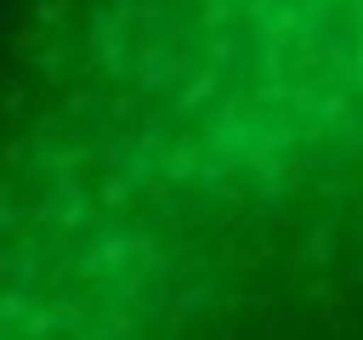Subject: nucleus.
I'll return each mask as SVG.
<instances>
[{"label": "nucleus", "mask_w": 363, "mask_h": 340, "mask_svg": "<svg viewBox=\"0 0 363 340\" xmlns=\"http://www.w3.org/2000/svg\"><path fill=\"white\" fill-rule=\"evenodd\" d=\"M0 340H363V0H68L0 136Z\"/></svg>", "instance_id": "f257e3e1"}]
</instances>
